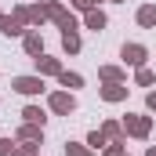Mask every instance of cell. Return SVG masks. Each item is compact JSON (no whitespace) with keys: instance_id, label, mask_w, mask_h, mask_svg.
Instances as JSON below:
<instances>
[{"instance_id":"cell-1","label":"cell","mask_w":156,"mask_h":156,"mask_svg":"<svg viewBox=\"0 0 156 156\" xmlns=\"http://www.w3.org/2000/svg\"><path fill=\"white\" fill-rule=\"evenodd\" d=\"M149 131H153V120H149V116H123V134L149 138Z\"/></svg>"},{"instance_id":"cell-2","label":"cell","mask_w":156,"mask_h":156,"mask_svg":"<svg viewBox=\"0 0 156 156\" xmlns=\"http://www.w3.org/2000/svg\"><path fill=\"white\" fill-rule=\"evenodd\" d=\"M44 11H47V18H55V22H58V29H62V33H66V29H76V18H73L62 4H44Z\"/></svg>"},{"instance_id":"cell-3","label":"cell","mask_w":156,"mask_h":156,"mask_svg":"<svg viewBox=\"0 0 156 156\" xmlns=\"http://www.w3.org/2000/svg\"><path fill=\"white\" fill-rule=\"evenodd\" d=\"M11 87H15L18 94H40V91H44V76H15Z\"/></svg>"},{"instance_id":"cell-4","label":"cell","mask_w":156,"mask_h":156,"mask_svg":"<svg viewBox=\"0 0 156 156\" xmlns=\"http://www.w3.org/2000/svg\"><path fill=\"white\" fill-rule=\"evenodd\" d=\"M51 109H55V113H62V116H69V113L76 109V102H73V94L55 91V94H51Z\"/></svg>"},{"instance_id":"cell-5","label":"cell","mask_w":156,"mask_h":156,"mask_svg":"<svg viewBox=\"0 0 156 156\" xmlns=\"http://www.w3.org/2000/svg\"><path fill=\"white\" fill-rule=\"evenodd\" d=\"M120 55H123L127 66H138V69H142V62H145V47H142V44H123Z\"/></svg>"},{"instance_id":"cell-6","label":"cell","mask_w":156,"mask_h":156,"mask_svg":"<svg viewBox=\"0 0 156 156\" xmlns=\"http://www.w3.org/2000/svg\"><path fill=\"white\" fill-rule=\"evenodd\" d=\"M22 26H26V22H22L18 15H0V33H4V37H22Z\"/></svg>"},{"instance_id":"cell-7","label":"cell","mask_w":156,"mask_h":156,"mask_svg":"<svg viewBox=\"0 0 156 156\" xmlns=\"http://www.w3.org/2000/svg\"><path fill=\"white\" fill-rule=\"evenodd\" d=\"M102 98H105V102H123V98H127V87H123V83H105V87H102Z\"/></svg>"},{"instance_id":"cell-8","label":"cell","mask_w":156,"mask_h":156,"mask_svg":"<svg viewBox=\"0 0 156 156\" xmlns=\"http://www.w3.org/2000/svg\"><path fill=\"white\" fill-rule=\"evenodd\" d=\"M37 69H40V76H44V73H51V76H58V73H62L58 58H44V55L37 58Z\"/></svg>"},{"instance_id":"cell-9","label":"cell","mask_w":156,"mask_h":156,"mask_svg":"<svg viewBox=\"0 0 156 156\" xmlns=\"http://www.w3.org/2000/svg\"><path fill=\"white\" fill-rule=\"evenodd\" d=\"M26 51H29V55H44V37H40V33H26Z\"/></svg>"},{"instance_id":"cell-10","label":"cell","mask_w":156,"mask_h":156,"mask_svg":"<svg viewBox=\"0 0 156 156\" xmlns=\"http://www.w3.org/2000/svg\"><path fill=\"white\" fill-rule=\"evenodd\" d=\"M40 134H44V127H40V123H26V127L18 131V138H22V142H40Z\"/></svg>"},{"instance_id":"cell-11","label":"cell","mask_w":156,"mask_h":156,"mask_svg":"<svg viewBox=\"0 0 156 156\" xmlns=\"http://www.w3.org/2000/svg\"><path fill=\"white\" fill-rule=\"evenodd\" d=\"M138 26H145V29L156 26V7H153V4H145V7L138 11Z\"/></svg>"},{"instance_id":"cell-12","label":"cell","mask_w":156,"mask_h":156,"mask_svg":"<svg viewBox=\"0 0 156 156\" xmlns=\"http://www.w3.org/2000/svg\"><path fill=\"white\" fill-rule=\"evenodd\" d=\"M62 47H66L69 55H76V51H80V37H76V29H66V33H62Z\"/></svg>"},{"instance_id":"cell-13","label":"cell","mask_w":156,"mask_h":156,"mask_svg":"<svg viewBox=\"0 0 156 156\" xmlns=\"http://www.w3.org/2000/svg\"><path fill=\"white\" fill-rule=\"evenodd\" d=\"M83 22H87V29H94V33H98V29H105V15H102V11H94V7L87 11V18H83Z\"/></svg>"},{"instance_id":"cell-14","label":"cell","mask_w":156,"mask_h":156,"mask_svg":"<svg viewBox=\"0 0 156 156\" xmlns=\"http://www.w3.org/2000/svg\"><path fill=\"white\" fill-rule=\"evenodd\" d=\"M22 116H26V123H40V127H44V109H37V105H26V109H22Z\"/></svg>"},{"instance_id":"cell-15","label":"cell","mask_w":156,"mask_h":156,"mask_svg":"<svg viewBox=\"0 0 156 156\" xmlns=\"http://www.w3.org/2000/svg\"><path fill=\"white\" fill-rule=\"evenodd\" d=\"M102 131H105V138H113V142H123V123H116V120H109Z\"/></svg>"},{"instance_id":"cell-16","label":"cell","mask_w":156,"mask_h":156,"mask_svg":"<svg viewBox=\"0 0 156 156\" xmlns=\"http://www.w3.org/2000/svg\"><path fill=\"white\" fill-rule=\"evenodd\" d=\"M58 80H62V87H83V76H80V73H66V69H62Z\"/></svg>"},{"instance_id":"cell-17","label":"cell","mask_w":156,"mask_h":156,"mask_svg":"<svg viewBox=\"0 0 156 156\" xmlns=\"http://www.w3.org/2000/svg\"><path fill=\"white\" fill-rule=\"evenodd\" d=\"M87 145H91V149L98 153V149L105 145V131H91V134H87Z\"/></svg>"},{"instance_id":"cell-18","label":"cell","mask_w":156,"mask_h":156,"mask_svg":"<svg viewBox=\"0 0 156 156\" xmlns=\"http://www.w3.org/2000/svg\"><path fill=\"white\" fill-rule=\"evenodd\" d=\"M120 76H123V73H120L116 66H105V69H102V80H105V83H120Z\"/></svg>"},{"instance_id":"cell-19","label":"cell","mask_w":156,"mask_h":156,"mask_svg":"<svg viewBox=\"0 0 156 156\" xmlns=\"http://www.w3.org/2000/svg\"><path fill=\"white\" fill-rule=\"evenodd\" d=\"M66 153H69V156H91L94 149H87V145H80V142H69V145H66Z\"/></svg>"},{"instance_id":"cell-20","label":"cell","mask_w":156,"mask_h":156,"mask_svg":"<svg viewBox=\"0 0 156 156\" xmlns=\"http://www.w3.org/2000/svg\"><path fill=\"white\" fill-rule=\"evenodd\" d=\"M0 156H15V145H11V138H0Z\"/></svg>"},{"instance_id":"cell-21","label":"cell","mask_w":156,"mask_h":156,"mask_svg":"<svg viewBox=\"0 0 156 156\" xmlns=\"http://www.w3.org/2000/svg\"><path fill=\"white\" fill-rule=\"evenodd\" d=\"M153 73H149V69H138V83H142V87H149V83H153Z\"/></svg>"},{"instance_id":"cell-22","label":"cell","mask_w":156,"mask_h":156,"mask_svg":"<svg viewBox=\"0 0 156 156\" xmlns=\"http://www.w3.org/2000/svg\"><path fill=\"white\" fill-rule=\"evenodd\" d=\"M105 156H123V142H113V145H105Z\"/></svg>"},{"instance_id":"cell-23","label":"cell","mask_w":156,"mask_h":156,"mask_svg":"<svg viewBox=\"0 0 156 156\" xmlns=\"http://www.w3.org/2000/svg\"><path fill=\"white\" fill-rule=\"evenodd\" d=\"M94 4H98V0H76V7H83V11H91Z\"/></svg>"},{"instance_id":"cell-24","label":"cell","mask_w":156,"mask_h":156,"mask_svg":"<svg viewBox=\"0 0 156 156\" xmlns=\"http://www.w3.org/2000/svg\"><path fill=\"white\" fill-rule=\"evenodd\" d=\"M145 105H149V109H153V113H156V91H153V94H149V98H145Z\"/></svg>"},{"instance_id":"cell-25","label":"cell","mask_w":156,"mask_h":156,"mask_svg":"<svg viewBox=\"0 0 156 156\" xmlns=\"http://www.w3.org/2000/svg\"><path fill=\"white\" fill-rule=\"evenodd\" d=\"M145 156H156V149H149V153H145Z\"/></svg>"},{"instance_id":"cell-26","label":"cell","mask_w":156,"mask_h":156,"mask_svg":"<svg viewBox=\"0 0 156 156\" xmlns=\"http://www.w3.org/2000/svg\"><path fill=\"white\" fill-rule=\"evenodd\" d=\"M116 4H120V0H116Z\"/></svg>"}]
</instances>
